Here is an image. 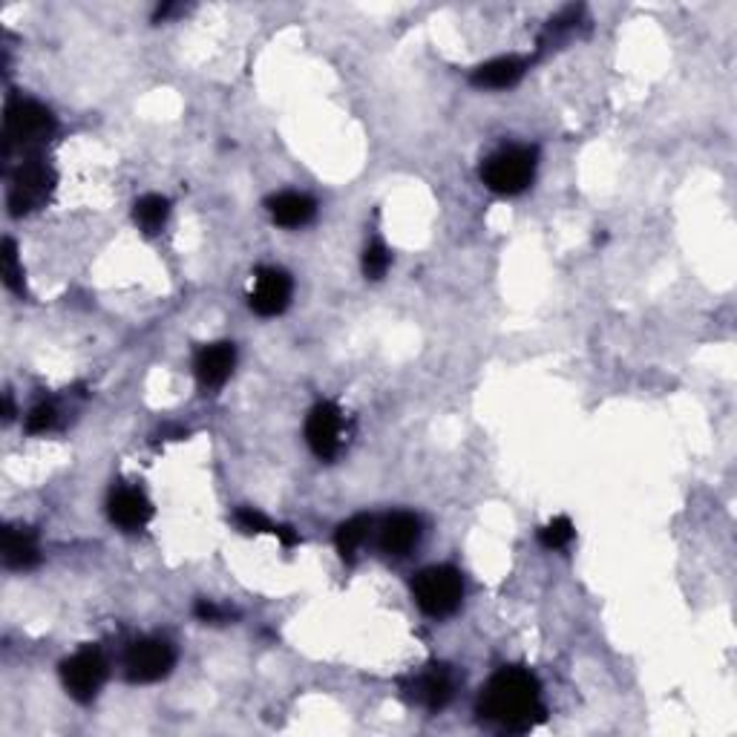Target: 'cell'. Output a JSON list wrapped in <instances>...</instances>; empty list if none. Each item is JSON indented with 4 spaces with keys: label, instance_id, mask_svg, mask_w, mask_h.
<instances>
[{
    "label": "cell",
    "instance_id": "6da1fadb",
    "mask_svg": "<svg viewBox=\"0 0 737 737\" xmlns=\"http://www.w3.org/2000/svg\"><path fill=\"white\" fill-rule=\"evenodd\" d=\"M479 715L504 731H528L544 720L542 686L528 668H501L481 688Z\"/></svg>",
    "mask_w": 737,
    "mask_h": 737
},
{
    "label": "cell",
    "instance_id": "7a4b0ae2",
    "mask_svg": "<svg viewBox=\"0 0 737 737\" xmlns=\"http://www.w3.org/2000/svg\"><path fill=\"white\" fill-rule=\"evenodd\" d=\"M536 147L510 144L501 147L481 165V182L499 196L524 194L536 180Z\"/></svg>",
    "mask_w": 737,
    "mask_h": 737
},
{
    "label": "cell",
    "instance_id": "3957f363",
    "mask_svg": "<svg viewBox=\"0 0 737 737\" xmlns=\"http://www.w3.org/2000/svg\"><path fill=\"white\" fill-rule=\"evenodd\" d=\"M412 596L427 616H450L464 600V580L452 565L423 567L412 580Z\"/></svg>",
    "mask_w": 737,
    "mask_h": 737
},
{
    "label": "cell",
    "instance_id": "277c9868",
    "mask_svg": "<svg viewBox=\"0 0 737 737\" xmlns=\"http://www.w3.org/2000/svg\"><path fill=\"white\" fill-rule=\"evenodd\" d=\"M55 133V115L38 101H9L7 108V151L12 147H41Z\"/></svg>",
    "mask_w": 737,
    "mask_h": 737
},
{
    "label": "cell",
    "instance_id": "5b68a950",
    "mask_svg": "<svg viewBox=\"0 0 737 737\" xmlns=\"http://www.w3.org/2000/svg\"><path fill=\"white\" fill-rule=\"evenodd\" d=\"M55 171L41 158H27L18 171H14L12 187H9V211L12 216H23L29 211L41 208L43 202L50 199L55 191Z\"/></svg>",
    "mask_w": 737,
    "mask_h": 737
},
{
    "label": "cell",
    "instance_id": "8992f818",
    "mask_svg": "<svg viewBox=\"0 0 737 737\" xmlns=\"http://www.w3.org/2000/svg\"><path fill=\"white\" fill-rule=\"evenodd\" d=\"M61 680H64L66 695L75 697L79 703L95 700V695L108 680V657L99 648H81L79 654L64 659Z\"/></svg>",
    "mask_w": 737,
    "mask_h": 737
},
{
    "label": "cell",
    "instance_id": "52a82bcc",
    "mask_svg": "<svg viewBox=\"0 0 737 737\" xmlns=\"http://www.w3.org/2000/svg\"><path fill=\"white\" fill-rule=\"evenodd\" d=\"M306 441L320 461L337 459L346 444L344 409L331 401L317 403L306 418Z\"/></svg>",
    "mask_w": 737,
    "mask_h": 737
},
{
    "label": "cell",
    "instance_id": "ba28073f",
    "mask_svg": "<svg viewBox=\"0 0 737 737\" xmlns=\"http://www.w3.org/2000/svg\"><path fill=\"white\" fill-rule=\"evenodd\" d=\"M176 666V652L167 639H139L127 648L124 674L130 683L165 680Z\"/></svg>",
    "mask_w": 737,
    "mask_h": 737
},
{
    "label": "cell",
    "instance_id": "9c48e42d",
    "mask_svg": "<svg viewBox=\"0 0 737 737\" xmlns=\"http://www.w3.org/2000/svg\"><path fill=\"white\" fill-rule=\"evenodd\" d=\"M294 283L283 268H259L254 277V291H250V308L259 317L283 315L291 303Z\"/></svg>",
    "mask_w": 737,
    "mask_h": 737
},
{
    "label": "cell",
    "instance_id": "30bf717a",
    "mask_svg": "<svg viewBox=\"0 0 737 737\" xmlns=\"http://www.w3.org/2000/svg\"><path fill=\"white\" fill-rule=\"evenodd\" d=\"M421 519L416 513H392L383 519L378 530V544L380 551L387 553V556H407L418 547L421 542Z\"/></svg>",
    "mask_w": 737,
    "mask_h": 737
},
{
    "label": "cell",
    "instance_id": "8fae6325",
    "mask_svg": "<svg viewBox=\"0 0 737 737\" xmlns=\"http://www.w3.org/2000/svg\"><path fill=\"white\" fill-rule=\"evenodd\" d=\"M452 674L447 666H430L427 672H421L418 677H412V683L407 686L409 697L416 703H421L423 709L441 712L447 703L452 700Z\"/></svg>",
    "mask_w": 737,
    "mask_h": 737
},
{
    "label": "cell",
    "instance_id": "7c38bea8",
    "mask_svg": "<svg viewBox=\"0 0 737 737\" xmlns=\"http://www.w3.org/2000/svg\"><path fill=\"white\" fill-rule=\"evenodd\" d=\"M237 366V346L234 344H211L196 355V378L202 389H219L231 378Z\"/></svg>",
    "mask_w": 737,
    "mask_h": 737
},
{
    "label": "cell",
    "instance_id": "4fadbf2b",
    "mask_svg": "<svg viewBox=\"0 0 737 737\" xmlns=\"http://www.w3.org/2000/svg\"><path fill=\"white\" fill-rule=\"evenodd\" d=\"M108 513L110 522L119 524L122 530H142L153 519V504L142 490L119 488L110 495Z\"/></svg>",
    "mask_w": 737,
    "mask_h": 737
},
{
    "label": "cell",
    "instance_id": "5bb4252c",
    "mask_svg": "<svg viewBox=\"0 0 737 737\" xmlns=\"http://www.w3.org/2000/svg\"><path fill=\"white\" fill-rule=\"evenodd\" d=\"M528 72V61L519 55H501L481 64L473 70V84L481 90H508L522 81V75Z\"/></svg>",
    "mask_w": 737,
    "mask_h": 737
},
{
    "label": "cell",
    "instance_id": "9a60e30c",
    "mask_svg": "<svg viewBox=\"0 0 737 737\" xmlns=\"http://www.w3.org/2000/svg\"><path fill=\"white\" fill-rule=\"evenodd\" d=\"M265 208L272 214V219L283 228H303L315 219L317 205L311 196L297 194V191H286V194H277L265 202Z\"/></svg>",
    "mask_w": 737,
    "mask_h": 737
},
{
    "label": "cell",
    "instance_id": "2e32d148",
    "mask_svg": "<svg viewBox=\"0 0 737 737\" xmlns=\"http://www.w3.org/2000/svg\"><path fill=\"white\" fill-rule=\"evenodd\" d=\"M38 542L35 533L27 528H9L3 533V562L12 571H29V567L38 565Z\"/></svg>",
    "mask_w": 737,
    "mask_h": 737
},
{
    "label": "cell",
    "instance_id": "e0dca14e",
    "mask_svg": "<svg viewBox=\"0 0 737 737\" xmlns=\"http://www.w3.org/2000/svg\"><path fill=\"white\" fill-rule=\"evenodd\" d=\"M369 533H372V515H351L349 522L340 524L335 533V544L340 559L351 565L360 547L366 544V539H369Z\"/></svg>",
    "mask_w": 737,
    "mask_h": 737
},
{
    "label": "cell",
    "instance_id": "ac0fdd59",
    "mask_svg": "<svg viewBox=\"0 0 737 737\" xmlns=\"http://www.w3.org/2000/svg\"><path fill=\"white\" fill-rule=\"evenodd\" d=\"M167 216H171V202L158 194L142 196L136 202V208H133V219H136V225L147 237H156L158 231L165 228Z\"/></svg>",
    "mask_w": 737,
    "mask_h": 737
},
{
    "label": "cell",
    "instance_id": "d6986e66",
    "mask_svg": "<svg viewBox=\"0 0 737 737\" xmlns=\"http://www.w3.org/2000/svg\"><path fill=\"white\" fill-rule=\"evenodd\" d=\"M539 542H542L547 551H562V547H567V544L573 542L571 519H567V515H556L553 522H547L539 530Z\"/></svg>",
    "mask_w": 737,
    "mask_h": 737
},
{
    "label": "cell",
    "instance_id": "ffe728a7",
    "mask_svg": "<svg viewBox=\"0 0 737 737\" xmlns=\"http://www.w3.org/2000/svg\"><path fill=\"white\" fill-rule=\"evenodd\" d=\"M389 265H392V257H389L387 245L369 243V248L364 250V274H366V279H380V277H383V274L389 272Z\"/></svg>",
    "mask_w": 737,
    "mask_h": 737
},
{
    "label": "cell",
    "instance_id": "44dd1931",
    "mask_svg": "<svg viewBox=\"0 0 737 737\" xmlns=\"http://www.w3.org/2000/svg\"><path fill=\"white\" fill-rule=\"evenodd\" d=\"M3 283H7L12 291H23V272H21V263H18V248H14L12 239H7L3 243Z\"/></svg>",
    "mask_w": 737,
    "mask_h": 737
},
{
    "label": "cell",
    "instance_id": "7402d4cb",
    "mask_svg": "<svg viewBox=\"0 0 737 737\" xmlns=\"http://www.w3.org/2000/svg\"><path fill=\"white\" fill-rule=\"evenodd\" d=\"M234 522H237V528L243 530V533H274V530H277V524H274L272 519H265V515L254 508L237 510Z\"/></svg>",
    "mask_w": 737,
    "mask_h": 737
},
{
    "label": "cell",
    "instance_id": "603a6c76",
    "mask_svg": "<svg viewBox=\"0 0 737 737\" xmlns=\"http://www.w3.org/2000/svg\"><path fill=\"white\" fill-rule=\"evenodd\" d=\"M55 421H58L55 407H52V403H38V407L27 416V430L35 432V436H41V432L52 430Z\"/></svg>",
    "mask_w": 737,
    "mask_h": 737
},
{
    "label": "cell",
    "instance_id": "cb8c5ba5",
    "mask_svg": "<svg viewBox=\"0 0 737 737\" xmlns=\"http://www.w3.org/2000/svg\"><path fill=\"white\" fill-rule=\"evenodd\" d=\"M196 616H199L202 623H223L225 611L219 608V605H214V602L202 600L199 605H196Z\"/></svg>",
    "mask_w": 737,
    "mask_h": 737
},
{
    "label": "cell",
    "instance_id": "d4e9b609",
    "mask_svg": "<svg viewBox=\"0 0 737 737\" xmlns=\"http://www.w3.org/2000/svg\"><path fill=\"white\" fill-rule=\"evenodd\" d=\"M12 416H14V409H12V398H3V418H7V421H12Z\"/></svg>",
    "mask_w": 737,
    "mask_h": 737
}]
</instances>
